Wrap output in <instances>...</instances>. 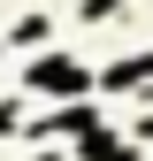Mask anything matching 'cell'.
<instances>
[{
	"mask_svg": "<svg viewBox=\"0 0 153 161\" xmlns=\"http://www.w3.org/2000/svg\"><path fill=\"white\" fill-rule=\"evenodd\" d=\"M31 85H38V92H46V85H54V92H76L84 77H76L69 62H38V69H31Z\"/></svg>",
	"mask_w": 153,
	"mask_h": 161,
	"instance_id": "6da1fadb",
	"label": "cell"
}]
</instances>
